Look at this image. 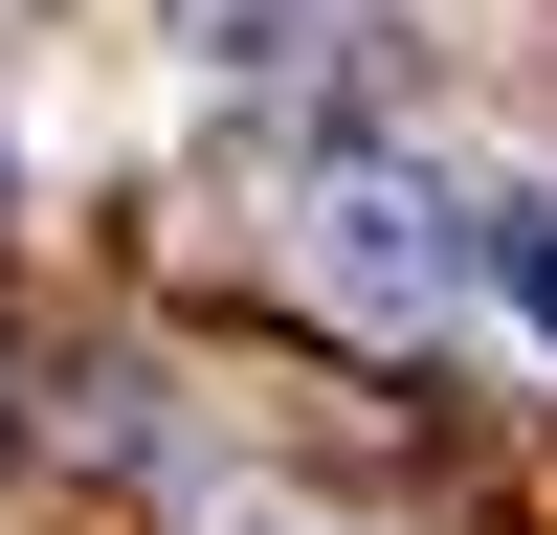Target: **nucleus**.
Instances as JSON below:
<instances>
[{"label":"nucleus","mask_w":557,"mask_h":535,"mask_svg":"<svg viewBox=\"0 0 557 535\" xmlns=\"http://www.w3.org/2000/svg\"><path fill=\"white\" fill-rule=\"evenodd\" d=\"M312 290L357 335H424L446 290H491V201H446L424 157H335L312 178Z\"/></svg>","instance_id":"nucleus-1"},{"label":"nucleus","mask_w":557,"mask_h":535,"mask_svg":"<svg viewBox=\"0 0 557 535\" xmlns=\"http://www.w3.org/2000/svg\"><path fill=\"white\" fill-rule=\"evenodd\" d=\"M491 290H513L535 357H557V178H513V201H491Z\"/></svg>","instance_id":"nucleus-2"},{"label":"nucleus","mask_w":557,"mask_h":535,"mask_svg":"<svg viewBox=\"0 0 557 535\" xmlns=\"http://www.w3.org/2000/svg\"><path fill=\"white\" fill-rule=\"evenodd\" d=\"M223 535H335V513H223Z\"/></svg>","instance_id":"nucleus-3"}]
</instances>
